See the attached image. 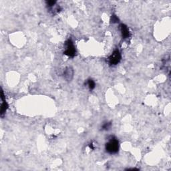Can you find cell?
I'll list each match as a JSON object with an SVG mask.
<instances>
[{
  "label": "cell",
  "instance_id": "6da1fadb",
  "mask_svg": "<svg viewBox=\"0 0 171 171\" xmlns=\"http://www.w3.org/2000/svg\"><path fill=\"white\" fill-rule=\"evenodd\" d=\"M106 150L110 154L116 153L119 150V140L114 137H112L106 144Z\"/></svg>",
  "mask_w": 171,
  "mask_h": 171
},
{
  "label": "cell",
  "instance_id": "7a4b0ae2",
  "mask_svg": "<svg viewBox=\"0 0 171 171\" xmlns=\"http://www.w3.org/2000/svg\"><path fill=\"white\" fill-rule=\"evenodd\" d=\"M64 54L69 57H74L76 54L75 46L71 40H68L66 44V49Z\"/></svg>",
  "mask_w": 171,
  "mask_h": 171
},
{
  "label": "cell",
  "instance_id": "3957f363",
  "mask_svg": "<svg viewBox=\"0 0 171 171\" xmlns=\"http://www.w3.org/2000/svg\"><path fill=\"white\" fill-rule=\"evenodd\" d=\"M121 60V54L119 50H115L109 57V63L111 65H116Z\"/></svg>",
  "mask_w": 171,
  "mask_h": 171
},
{
  "label": "cell",
  "instance_id": "277c9868",
  "mask_svg": "<svg viewBox=\"0 0 171 171\" xmlns=\"http://www.w3.org/2000/svg\"><path fill=\"white\" fill-rule=\"evenodd\" d=\"M73 74H74L73 69L69 67H66V68L64 70V72H63V76H64V78L66 80H72V78L73 77Z\"/></svg>",
  "mask_w": 171,
  "mask_h": 171
},
{
  "label": "cell",
  "instance_id": "5b68a950",
  "mask_svg": "<svg viewBox=\"0 0 171 171\" xmlns=\"http://www.w3.org/2000/svg\"><path fill=\"white\" fill-rule=\"evenodd\" d=\"M1 115L3 116V114L5 113L6 110L7 108V104L6 103V101L4 99L3 96V92L1 91Z\"/></svg>",
  "mask_w": 171,
  "mask_h": 171
},
{
  "label": "cell",
  "instance_id": "8992f818",
  "mask_svg": "<svg viewBox=\"0 0 171 171\" xmlns=\"http://www.w3.org/2000/svg\"><path fill=\"white\" fill-rule=\"evenodd\" d=\"M120 31H121L122 37H124V38H127V37H129L130 33H129V30H128V27L124 24L120 25Z\"/></svg>",
  "mask_w": 171,
  "mask_h": 171
},
{
  "label": "cell",
  "instance_id": "52a82bcc",
  "mask_svg": "<svg viewBox=\"0 0 171 171\" xmlns=\"http://www.w3.org/2000/svg\"><path fill=\"white\" fill-rule=\"evenodd\" d=\"M87 86L90 90H93L95 88V82L92 80H88L87 81Z\"/></svg>",
  "mask_w": 171,
  "mask_h": 171
},
{
  "label": "cell",
  "instance_id": "ba28073f",
  "mask_svg": "<svg viewBox=\"0 0 171 171\" xmlns=\"http://www.w3.org/2000/svg\"><path fill=\"white\" fill-rule=\"evenodd\" d=\"M110 126H111L110 123H109V122H106L104 125L102 126V129L108 130L110 127Z\"/></svg>",
  "mask_w": 171,
  "mask_h": 171
}]
</instances>
